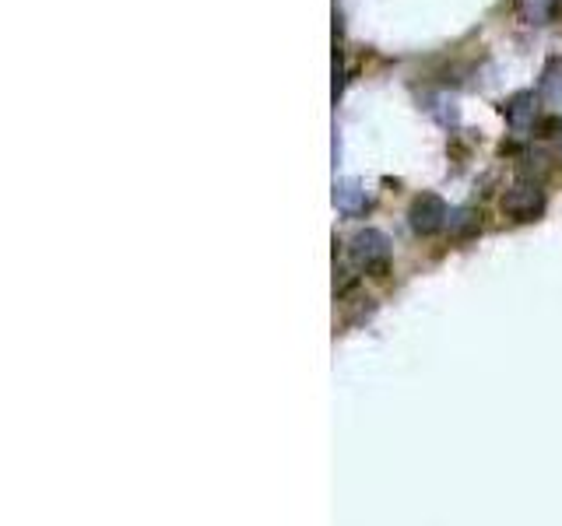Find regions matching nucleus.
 Wrapping results in <instances>:
<instances>
[{
    "mask_svg": "<svg viewBox=\"0 0 562 526\" xmlns=\"http://www.w3.org/2000/svg\"><path fill=\"white\" fill-rule=\"evenodd\" d=\"M538 95H541V102H548L552 109H562V67H559V64H552V67L545 71Z\"/></svg>",
    "mask_w": 562,
    "mask_h": 526,
    "instance_id": "0eeeda50",
    "label": "nucleus"
},
{
    "mask_svg": "<svg viewBox=\"0 0 562 526\" xmlns=\"http://www.w3.org/2000/svg\"><path fill=\"white\" fill-rule=\"evenodd\" d=\"M517 15L527 25H548L559 15V0H517Z\"/></svg>",
    "mask_w": 562,
    "mask_h": 526,
    "instance_id": "423d86ee",
    "label": "nucleus"
},
{
    "mask_svg": "<svg viewBox=\"0 0 562 526\" xmlns=\"http://www.w3.org/2000/svg\"><path fill=\"white\" fill-rule=\"evenodd\" d=\"M348 260L359 267L362 274H387L390 267V239L380 228H359V232L348 239Z\"/></svg>",
    "mask_w": 562,
    "mask_h": 526,
    "instance_id": "f257e3e1",
    "label": "nucleus"
},
{
    "mask_svg": "<svg viewBox=\"0 0 562 526\" xmlns=\"http://www.w3.org/2000/svg\"><path fill=\"white\" fill-rule=\"evenodd\" d=\"M454 232H464V228H471L475 225V218H471V211L468 207H461V211H450V221H447Z\"/></svg>",
    "mask_w": 562,
    "mask_h": 526,
    "instance_id": "6e6552de",
    "label": "nucleus"
},
{
    "mask_svg": "<svg viewBox=\"0 0 562 526\" xmlns=\"http://www.w3.org/2000/svg\"><path fill=\"white\" fill-rule=\"evenodd\" d=\"M538 106H541L538 92H517L503 106V116H506V123L517 130V134H524V130H531L534 120H538Z\"/></svg>",
    "mask_w": 562,
    "mask_h": 526,
    "instance_id": "20e7f679",
    "label": "nucleus"
},
{
    "mask_svg": "<svg viewBox=\"0 0 562 526\" xmlns=\"http://www.w3.org/2000/svg\"><path fill=\"white\" fill-rule=\"evenodd\" d=\"M541 211H545V190H541L538 183L520 179V183H513L510 190L503 193V214L506 218L534 221V218H541Z\"/></svg>",
    "mask_w": 562,
    "mask_h": 526,
    "instance_id": "7ed1b4c3",
    "label": "nucleus"
},
{
    "mask_svg": "<svg viewBox=\"0 0 562 526\" xmlns=\"http://www.w3.org/2000/svg\"><path fill=\"white\" fill-rule=\"evenodd\" d=\"M334 204H338V211L355 218V214H362L369 207L366 186H362L359 179H338V183H334Z\"/></svg>",
    "mask_w": 562,
    "mask_h": 526,
    "instance_id": "39448f33",
    "label": "nucleus"
},
{
    "mask_svg": "<svg viewBox=\"0 0 562 526\" xmlns=\"http://www.w3.org/2000/svg\"><path fill=\"white\" fill-rule=\"evenodd\" d=\"M450 207L440 193H418L408 207V225L415 235H436L440 228H447Z\"/></svg>",
    "mask_w": 562,
    "mask_h": 526,
    "instance_id": "f03ea898",
    "label": "nucleus"
}]
</instances>
